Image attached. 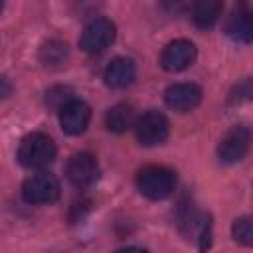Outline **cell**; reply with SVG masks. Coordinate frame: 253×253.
<instances>
[{"instance_id":"cell-1","label":"cell","mask_w":253,"mask_h":253,"mask_svg":"<svg viewBox=\"0 0 253 253\" xmlns=\"http://www.w3.org/2000/svg\"><path fill=\"white\" fill-rule=\"evenodd\" d=\"M55 154H57L55 142L43 132H32L24 136L18 146L20 164L26 168H34V170L49 166L55 160Z\"/></svg>"},{"instance_id":"cell-2","label":"cell","mask_w":253,"mask_h":253,"mask_svg":"<svg viewBox=\"0 0 253 253\" xmlns=\"http://www.w3.org/2000/svg\"><path fill=\"white\" fill-rule=\"evenodd\" d=\"M136 188L148 200H164L176 188V174L166 166H144L136 174Z\"/></svg>"},{"instance_id":"cell-3","label":"cell","mask_w":253,"mask_h":253,"mask_svg":"<svg viewBox=\"0 0 253 253\" xmlns=\"http://www.w3.org/2000/svg\"><path fill=\"white\" fill-rule=\"evenodd\" d=\"M22 198L24 202L34 206L53 204L59 198V182L53 174H47V172L32 174L22 184Z\"/></svg>"},{"instance_id":"cell-4","label":"cell","mask_w":253,"mask_h":253,"mask_svg":"<svg viewBox=\"0 0 253 253\" xmlns=\"http://www.w3.org/2000/svg\"><path fill=\"white\" fill-rule=\"evenodd\" d=\"M168 121L158 111H146L134 121V132L142 146H158L168 138Z\"/></svg>"},{"instance_id":"cell-5","label":"cell","mask_w":253,"mask_h":253,"mask_svg":"<svg viewBox=\"0 0 253 253\" xmlns=\"http://www.w3.org/2000/svg\"><path fill=\"white\" fill-rule=\"evenodd\" d=\"M115 24L107 18H95L89 24H85L81 38H79V47L87 53H97L103 51L107 45L113 43L115 40Z\"/></svg>"},{"instance_id":"cell-6","label":"cell","mask_w":253,"mask_h":253,"mask_svg":"<svg viewBox=\"0 0 253 253\" xmlns=\"http://www.w3.org/2000/svg\"><path fill=\"white\" fill-rule=\"evenodd\" d=\"M57 111H59V125L63 128V132L71 134V136L81 134L91 121V107L81 99L71 97Z\"/></svg>"},{"instance_id":"cell-7","label":"cell","mask_w":253,"mask_h":253,"mask_svg":"<svg viewBox=\"0 0 253 253\" xmlns=\"http://www.w3.org/2000/svg\"><path fill=\"white\" fill-rule=\"evenodd\" d=\"M67 180L77 188H87L99 178V162L89 152H77L67 160L65 166Z\"/></svg>"},{"instance_id":"cell-8","label":"cell","mask_w":253,"mask_h":253,"mask_svg":"<svg viewBox=\"0 0 253 253\" xmlns=\"http://www.w3.org/2000/svg\"><path fill=\"white\" fill-rule=\"evenodd\" d=\"M249 142H251L249 128L247 126H233L231 130L225 132V136L221 138V142L217 146L219 162L235 164V162L243 160L247 150H249Z\"/></svg>"},{"instance_id":"cell-9","label":"cell","mask_w":253,"mask_h":253,"mask_svg":"<svg viewBox=\"0 0 253 253\" xmlns=\"http://www.w3.org/2000/svg\"><path fill=\"white\" fill-rule=\"evenodd\" d=\"M196 59V45L190 40H174L160 53V65L166 71H184Z\"/></svg>"},{"instance_id":"cell-10","label":"cell","mask_w":253,"mask_h":253,"mask_svg":"<svg viewBox=\"0 0 253 253\" xmlns=\"http://www.w3.org/2000/svg\"><path fill=\"white\" fill-rule=\"evenodd\" d=\"M164 101L172 111L186 113L200 105L202 89L196 83H174L164 91Z\"/></svg>"},{"instance_id":"cell-11","label":"cell","mask_w":253,"mask_h":253,"mask_svg":"<svg viewBox=\"0 0 253 253\" xmlns=\"http://www.w3.org/2000/svg\"><path fill=\"white\" fill-rule=\"evenodd\" d=\"M134 75H136L134 63L130 59H126V57H117V59H113L107 65L103 79H105L107 87H111V89H123V87L130 85L134 81Z\"/></svg>"},{"instance_id":"cell-12","label":"cell","mask_w":253,"mask_h":253,"mask_svg":"<svg viewBox=\"0 0 253 253\" xmlns=\"http://www.w3.org/2000/svg\"><path fill=\"white\" fill-rule=\"evenodd\" d=\"M223 10V0H196L192 6V20L198 28H211Z\"/></svg>"},{"instance_id":"cell-13","label":"cell","mask_w":253,"mask_h":253,"mask_svg":"<svg viewBox=\"0 0 253 253\" xmlns=\"http://www.w3.org/2000/svg\"><path fill=\"white\" fill-rule=\"evenodd\" d=\"M134 121H136L134 119V109L128 103H119V105L111 107L107 111V115H105L107 128L111 132H117V134L126 132L130 126H134Z\"/></svg>"},{"instance_id":"cell-14","label":"cell","mask_w":253,"mask_h":253,"mask_svg":"<svg viewBox=\"0 0 253 253\" xmlns=\"http://www.w3.org/2000/svg\"><path fill=\"white\" fill-rule=\"evenodd\" d=\"M38 59L43 67L47 69H59L67 63L69 59V49H67V43L59 42V40H49L45 42L42 47H40V53H38Z\"/></svg>"},{"instance_id":"cell-15","label":"cell","mask_w":253,"mask_h":253,"mask_svg":"<svg viewBox=\"0 0 253 253\" xmlns=\"http://www.w3.org/2000/svg\"><path fill=\"white\" fill-rule=\"evenodd\" d=\"M227 34L241 43H249L253 38V26H251V14L247 8H237L229 22H227Z\"/></svg>"},{"instance_id":"cell-16","label":"cell","mask_w":253,"mask_h":253,"mask_svg":"<svg viewBox=\"0 0 253 253\" xmlns=\"http://www.w3.org/2000/svg\"><path fill=\"white\" fill-rule=\"evenodd\" d=\"M231 235L235 241L243 243V245H251L253 243V223L249 217H237L231 225Z\"/></svg>"},{"instance_id":"cell-17","label":"cell","mask_w":253,"mask_h":253,"mask_svg":"<svg viewBox=\"0 0 253 253\" xmlns=\"http://www.w3.org/2000/svg\"><path fill=\"white\" fill-rule=\"evenodd\" d=\"M69 99H71V89H67V87H53L45 93V103H49L55 109H59Z\"/></svg>"},{"instance_id":"cell-18","label":"cell","mask_w":253,"mask_h":253,"mask_svg":"<svg viewBox=\"0 0 253 253\" xmlns=\"http://www.w3.org/2000/svg\"><path fill=\"white\" fill-rule=\"evenodd\" d=\"M162 4H164V8L168 10V12H182L184 10V6H186V0H162Z\"/></svg>"},{"instance_id":"cell-19","label":"cell","mask_w":253,"mask_h":253,"mask_svg":"<svg viewBox=\"0 0 253 253\" xmlns=\"http://www.w3.org/2000/svg\"><path fill=\"white\" fill-rule=\"evenodd\" d=\"M12 93V85L6 77H0V99H6Z\"/></svg>"},{"instance_id":"cell-20","label":"cell","mask_w":253,"mask_h":253,"mask_svg":"<svg viewBox=\"0 0 253 253\" xmlns=\"http://www.w3.org/2000/svg\"><path fill=\"white\" fill-rule=\"evenodd\" d=\"M2 4H4V0H0V10H2Z\"/></svg>"}]
</instances>
